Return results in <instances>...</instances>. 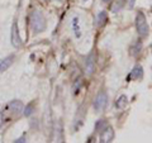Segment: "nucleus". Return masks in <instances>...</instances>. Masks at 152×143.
Here are the masks:
<instances>
[{"mask_svg": "<svg viewBox=\"0 0 152 143\" xmlns=\"http://www.w3.org/2000/svg\"><path fill=\"white\" fill-rule=\"evenodd\" d=\"M47 27L46 19L43 17L39 10H34L31 14V28L33 29V33L34 34H38V33L43 32Z\"/></svg>", "mask_w": 152, "mask_h": 143, "instance_id": "f257e3e1", "label": "nucleus"}, {"mask_svg": "<svg viewBox=\"0 0 152 143\" xmlns=\"http://www.w3.org/2000/svg\"><path fill=\"white\" fill-rule=\"evenodd\" d=\"M136 29L140 37H146L148 34V27H147L146 17L142 12H138L136 15Z\"/></svg>", "mask_w": 152, "mask_h": 143, "instance_id": "f03ea898", "label": "nucleus"}, {"mask_svg": "<svg viewBox=\"0 0 152 143\" xmlns=\"http://www.w3.org/2000/svg\"><path fill=\"white\" fill-rule=\"evenodd\" d=\"M107 104H108V94L102 90V91H99L98 95L95 96L94 103H93V108L96 113H100L104 110V108L107 107Z\"/></svg>", "mask_w": 152, "mask_h": 143, "instance_id": "7ed1b4c3", "label": "nucleus"}, {"mask_svg": "<svg viewBox=\"0 0 152 143\" xmlns=\"http://www.w3.org/2000/svg\"><path fill=\"white\" fill-rule=\"evenodd\" d=\"M4 110H5V113H10L12 115H18V114L22 113V110H23V104H22V101H19V100H13V101L8 104Z\"/></svg>", "mask_w": 152, "mask_h": 143, "instance_id": "20e7f679", "label": "nucleus"}, {"mask_svg": "<svg viewBox=\"0 0 152 143\" xmlns=\"http://www.w3.org/2000/svg\"><path fill=\"white\" fill-rule=\"evenodd\" d=\"M12 45L14 47H17V48L22 46V39H20V36H19L17 20L13 23V27H12Z\"/></svg>", "mask_w": 152, "mask_h": 143, "instance_id": "39448f33", "label": "nucleus"}, {"mask_svg": "<svg viewBox=\"0 0 152 143\" xmlns=\"http://www.w3.org/2000/svg\"><path fill=\"white\" fill-rule=\"evenodd\" d=\"M114 138V129L110 125H107L104 129H102L100 133V142L105 143V142H112Z\"/></svg>", "mask_w": 152, "mask_h": 143, "instance_id": "423d86ee", "label": "nucleus"}, {"mask_svg": "<svg viewBox=\"0 0 152 143\" xmlns=\"http://www.w3.org/2000/svg\"><path fill=\"white\" fill-rule=\"evenodd\" d=\"M85 71H86V75H93L95 71V60L93 53H90L85 61Z\"/></svg>", "mask_w": 152, "mask_h": 143, "instance_id": "0eeeda50", "label": "nucleus"}, {"mask_svg": "<svg viewBox=\"0 0 152 143\" xmlns=\"http://www.w3.org/2000/svg\"><path fill=\"white\" fill-rule=\"evenodd\" d=\"M107 20H108L107 13H105V12H99V13H98V15L95 17L94 24L96 26V27H103V26L107 23Z\"/></svg>", "mask_w": 152, "mask_h": 143, "instance_id": "6e6552de", "label": "nucleus"}, {"mask_svg": "<svg viewBox=\"0 0 152 143\" xmlns=\"http://www.w3.org/2000/svg\"><path fill=\"white\" fill-rule=\"evenodd\" d=\"M13 61H14V56L13 55L8 56L7 58H4V60L0 61V72H3V71H5V70H8L9 67H10L12 63H13Z\"/></svg>", "mask_w": 152, "mask_h": 143, "instance_id": "1a4fd4ad", "label": "nucleus"}, {"mask_svg": "<svg viewBox=\"0 0 152 143\" xmlns=\"http://www.w3.org/2000/svg\"><path fill=\"white\" fill-rule=\"evenodd\" d=\"M142 77H143V70H142V67L140 65L134 66V69L132 70V72L129 75V79H133V80H141Z\"/></svg>", "mask_w": 152, "mask_h": 143, "instance_id": "9d476101", "label": "nucleus"}, {"mask_svg": "<svg viewBox=\"0 0 152 143\" xmlns=\"http://www.w3.org/2000/svg\"><path fill=\"white\" fill-rule=\"evenodd\" d=\"M72 31L75 33L76 38H80L81 37V32H80V26H79V18L75 17L72 18Z\"/></svg>", "mask_w": 152, "mask_h": 143, "instance_id": "9b49d317", "label": "nucleus"}, {"mask_svg": "<svg viewBox=\"0 0 152 143\" xmlns=\"http://www.w3.org/2000/svg\"><path fill=\"white\" fill-rule=\"evenodd\" d=\"M127 101H128V98L126 96V95H121V96L118 98V100L115 101L117 109H124L126 105H127Z\"/></svg>", "mask_w": 152, "mask_h": 143, "instance_id": "f8f14e48", "label": "nucleus"}, {"mask_svg": "<svg viewBox=\"0 0 152 143\" xmlns=\"http://www.w3.org/2000/svg\"><path fill=\"white\" fill-rule=\"evenodd\" d=\"M141 50H142V43L138 41V42H136L134 43V46L131 47V55L132 56H137L141 52Z\"/></svg>", "mask_w": 152, "mask_h": 143, "instance_id": "ddd939ff", "label": "nucleus"}, {"mask_svg": "<svg viewBox=\"0 0 152 143\" xmlns=\"http://www.w3.org/2000/svg\"><path fill=\"white\" fill-rule=\"evenodd\" d=\"M108 124H107V122L104 120V119H100V120H98V123L95 124V131H102L104 129Z\"/></svg>", "mask_w": 152, "mask_h": 143, "instance_id": "4468645a", "label": "nucleus"}, {"mask_svg": "<svg viewBox=\"0 0 152 143\" xmlns=\"http://www.w3.org/2000/svg\"><path fill=\"white\" fill-rule=\"evenodd\" d=\"M33 108H34V104H33V103H31L29 105L26 107V109H24V115H26V117H29L31 114L34 112V110H33Z\"/></svg>", "mask_w": 152, "mask_h": 143, "instance_id": "2eb2a0df", "label": "nucleus"}, {"mask_svg": "<svg viewBox=\"0 0 152 143\" xmlns=\"http://www.w3.org/2000/svg\"><path fill=\"white\" fill-rule=\"evenodd\" d=\"M123 4H124V0H118V4H115V5L113 7V12L121 10V8L123 7Z\"/></svg>", "mask_w": 152, "mask_h": 143, "instance_id": "dca6fc26", "label": "nucleus"}, {"mask_svg": "<svg viewBox=\"0 0 152 143\" xmlns=\"http://www.w3.org/2000/svg\"><path fill=\"white\" fill-rule=\"evenodd\" d=\"M3 123H4V113L0 112V127H3Z\"/></svg>", "mask_w": 152, "mask_h": 143, "instance_id": "f3484780", "label": "nucleus"}, {"mask_svg": "<svg viewBox=\"0 0 152 143\" xmlns=\"http://www.w3.org/2000/svg\"><path fill=\"white\" fill-rule=\"evenodd\" d=\"M134 1H136V0H128V4H129L131 8H133V5H134Z\"/></svg>", "mask_w": 152, "mask_h": 143, "instance_id": "a211bd4d", "label": "nucleus"}, {"mask_svg": "<svg viewBox=\"0 0 152 143\" xmlns=\"http://www.w3.org/2000/svg\"><path fill=\"white\" fill-rule=\"evenodd\" d=\"M17 143H20V142H26V137H22V138H19V139L15 141Z\"/></svg>", "mask_w": 152, "mask_h": 143, "instance_id": "6ab92c4d", "label": "nucleus"}, {"mask_svg": "<svg viewBox=\"0 0 152 143\" xmlns=\"http://www.w3.org/2000/svg\"><path fill=\"white\" fill-rule=\"evenodd\" d=\"M110 1V0H103V3H109Z\"/></svg>", "mask_w": 152, "mask_h": 143, "instance_id": "aec40b11", "label": "nucleus"}, {"mask_svg": "<svg viewBox=\"0 0 152 143\" xmlns=\"http://www.w3.org/2000/svg\"><path fill=\"white\" fill-rule=\"evenodd\" d=\"M84 1H88V0H84Z\"/></svg>", "mask_w": 152, "mask_h": 143, "instance_id": "412c9836", "label": "nucleus"}, {"mask_svg": "<svg viewBox=\"0 0 152 143\" xmlns=\"http://www.w3.org/2000/svg\"><path fill=\"white\" fill-rule=\"evenodd\" d=\"M58 1H61V0H58Z\"/></svg>", "mask_w": 152, "mask_h": 143, "instance_id": "4be33fe9", "label": "nucleus"}]
</instances>
